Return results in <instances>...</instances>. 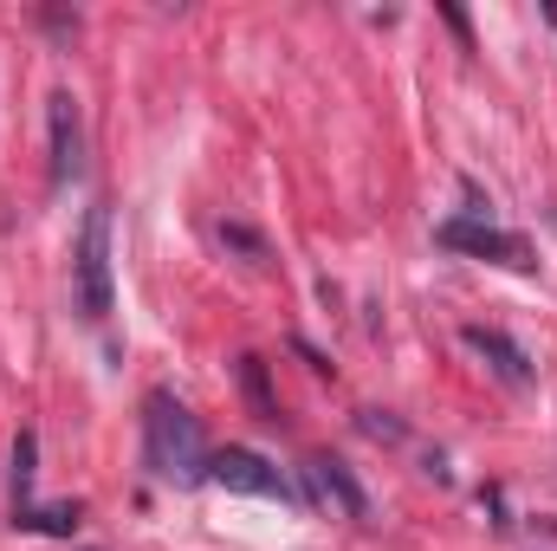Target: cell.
Instances as JSON below:
<instances>
[{"mask_svg": "<svg viewBox=\"0 0 557 551\" xmlns=\"http://www.w3.org/2000/svg\"><path fill=\"white\" fill-rule=\"evenodd\" d=\"M208 480H214V487H227V493L292 500V480L278 474L267 454H253V448H221V454H208Z\"/></svg>", "mask_w": 557, "mask_h": 551, "instance_id": "3", "label": "cell"}, {"mask_svg": "<svg viewBox=\"0 0 557 551\" xmlns=\"http://www.w3.org/2000/svg\"><path fill=\"white\" fill-rule=\"evenodd\" d=\"M441 247L473 254V260H499V267H519V273L532 267V247L519 234L493 228V221H441Z\"/></svg>", "mask_w": 557, "mask_h": 551, "instance_id": "5", "label": "cell"}, {"mask_svg": "<svg viewBox=\"0 0 557 551\" xmlns=\"http://www.w3.org/2000/svg\"><path fill=\"white\" fill-rule=\"evenodd\" d=\"M311 487H318V493H324V500H331L344 519H370V493L350 480V467H344V461L318 454V461H311Z\"/></svg>", "mask_w": 557, "mask_h": 551, "instance_id": "7", "label": "cell"}, {"mask_svg": "<svg viewBox=\"0 0 557 551\" xmlns=\"http://www.w3.org/2000/svg\"><path fill=\"white\" fill-rule=\"evenodd\" d=\"M78 311L111 318V208H91L78 228Z\"/></svg>", "mask_w": 557, "mask_h": 551, "instance_id": "2", "label": "cell"}, {"mask_svg": "<svg viewBox=\"0 0 557 551\" xmlns=\"http://www.w3.org/2000/svg\"><path fill=\"white\" fill-rule=\"evenodd\" d=\"M467 344L493 364V377H499V383H512V390H525V383H532V357H525L506 331H493V325H467Z\"/></svg>", "mask_w": 557, "mask_h": 551, "instance_id": "6", "label": "cell"}, {"mask_svg": "<svg viewBox=\"0 0 557 551\" xmlns=\"http://www.w3.org/2000/svg\"><path fill=\"white\" fill-rule=\"evenodd\" d=\"M363 434H376V441H403V421L383 409H363Z\"/></svg>", "mask_w": 557, "mask_h": 551, "instance_id": "12", "label": "cell"}, {"mask_svg": "<svg viewBox=\"0 0 557 551\" xmlns=\"http://www.w3.org/2000/svg\"><path fill=\"white\" fill-rule=\"evenodd\" d=\"M46 131H52V188H72L85 175V124H78V98L72 91L46 98Z\"/></svg>", "mask_w": 557, "mask_h": 551, "instance_id": "4", "label": "cell"}, {"mask_svg": "<svg viewBox=\"0 0 557 551\" xmlns=\"http://www.w3.org/2000/svg\"><path fill=\"white\" fill-rule=\"evenodd\" d=\"M221 247H240L247 260H267V241H260V234H247L240 221H221Z\"/></svg>", "mask_w": 557, "mask_h": 551, "instance_id": "11", "label": "cell"}, {"mask_svg": "<svg viewBox=\"0 0 557 551\" xmlns=\"http://www.w3.org/2000/svg\"><path fill=\"white\" fill-rule=\"evenodd\" d=\"M240 390H247V403L260 421H278V403H273V383H267V364L260 357H240Z\"/></svg>", "mask_w": 557, "mask_h": 551, "instance_id": "9", "label": "cell"}, {"mask_svg": "<svg viewBox=\"0 0 557 551\" xmlns=\"http://www.w3.org/2000/svg\"><path fill=\"white\" fill-rule=\"evenodd\" d=\"M13 526L65 539V532H78V506H72V500H59V506H20V513H13Z\"/></svg>", "mask_w": 557, "mask_h": 551, "instance_id": "8", "label": "cell"}, {"mask_svg": "<svg viewBox=\"0 0 557 551\" xmlns=\"http://www.w3.org/2000/svg\"><path fill=\"white\" fill-rule=\"evenodd\" d=\"M143 461H149V474L169 480V487H201V480H208L201 421L182 409L169 390H149V396H143Z\"/></svg>", "mask_w": 557, "mask_h": 551, "instance_id": "1", "label": "cell"}, {"mask_svg": "<svg viewBox=\"0 0 557 551\" xmlns=\"http://www.w3.org/2000/svg\"><path fill=\"white\" fill-rule=\"evenodd\" d=\"M33 454H39V441L20 434L13 441V506H26V493H33Z\"/></svg>", "mask_w": 557, "mask_h": 551, "instance_id": "10", "label": "cell"}]
</instances>
